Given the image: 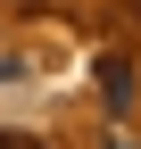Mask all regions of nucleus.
Masks as SVG:
<instances>
[{"instance_id": "2", "label": "nucleus", "mask_w": 141, "mask_h": 149, "mask_svg": "<svg viewBox=\"0 0 141 149\" xmlns=\"http://www.w3.org/2000/svg\"><path fill=\"white\" fill-rule=\"evenodd\" d=\"M0 149H42V141H17V133H0Z\"/></svg>"}, {"instance_id": "3", "label": "nucleus", "mask_w": 141, "mask_h": 149, "mask_svg": "<svg viewBox=\"0 0 141 149\" xmlns=\"http://www.w3.org/2000/svg\"><path fill=\"white\" fill-rule=\"evenodd\" d=\"M108 149H133V141H125V133H108Z\"/></svg>"}, {"instance_id": "1", "label": "nucleus", "mask_w": 141, "mask_h": 149, "mask_svg": "<svg viewBox=\"0 0 141 149\" xmlns=\"http://www.w3.org/2000/svg\"><path fill=\"white\" fill-rule=\"evenodd\" d=\"M100 100H108L116 116L133 108V58H100Z\"/></svg>"}]
</instances>
